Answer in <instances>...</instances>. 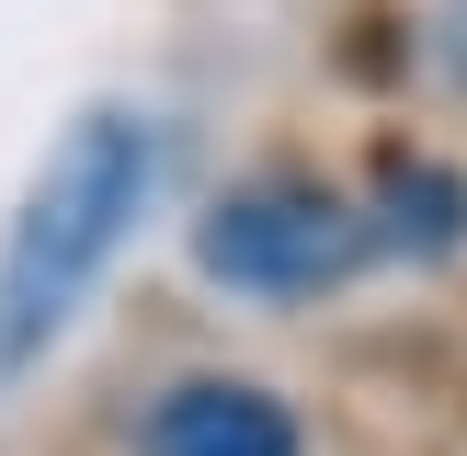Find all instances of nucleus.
I'll list each match as a JSON object with an SVG mask.
<instances>
[{
    "label": "nucleus",
    "instance_id": "1",
    "mask_svg": "<svg viewBox=\"0 0 467 456\" xmlns=\"http://www.w3.org/2000/svg\"><path fill=\"white\" fill-rule=\"evenodd\" d=\"M149 182H160V126L137 103H91V114L57 126L46 171L23 182L12 228H0V388L80 319V296L126 251Z\"/></svg>",
    "mask_w": 467,
    "mask_h": 456
},
{
    "label": "nucleus",
    "instance_id": "2",
    "mask_svg": "<svg viewBox=\"0 0 467 456\" xmlns=\"http://www.w3.org/2000/svg\"><path fill=\"white\" fill-rule=\"evenodd\" d=\"M365 205L331 194L319 171H251L194 217V263L228 296H319L365 263Z\"/></svg>",
    "mask_w": 467,
    "mask_h": 456
},
{
    "label": "nucleus",
    "instance_id": "3",
    "mask_svg": "<svg viewBox=\"0 0 467 456\" xmlns=\"http://www.w3.org/2000/svg\"><path fill=\"white\" fill-rule=\"evenodd\" d=\"M137 456H308V433L263 377H171L137 422Z\"/></svg>",
    "mask_w": 467,
    "mask_h": 456
},
{
    "label": "nucleus",
    "instance_id": "4",
    "mask_svg": "<svg viewBox=\"0 0 467 456\" xmlns=\"http://www.w3.org/2000/svg\"><path fill=\"white\" fill-rule=\"evenodd\" d=\"M365 240L410 251V263H456L467 251V171H445L433 149H388L377 160V205H365Z\"/></svg>",
    "mask_w": 467,
    "mask_h": 456
},
{
    "label": "nucleus",
    "instance_id": "5",
    "mask_svg": "<svg viewBox=\"0 0 467 456\" xmlns=\"http://www.w3.org/2000/svg\"><path fill=\"white\" fill-rule=\"evenodd\" d=\"M433 57H445V80L467 91V0H445V12H433Z\"/></svg>",
    "mask_w": 467,
    "mask_h": 456
}]
</instances>
